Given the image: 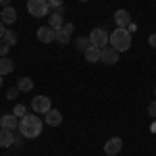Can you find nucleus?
Listing matches in <instances>:
<instances>
[{
    "instance_id": "423d86ee",
    "label": "nucleus",
    "mask_w": 156,
    "mask_h": 156,
    "mask_svg": "<svg viewBox=\"0 0 156 156\" xmlns=\"http://www.w3.org/2000/svg\"><path fill=\"white\" fill-rule=\"evenodd\" d=\"M36 36L40 42H44V44H52V42H56V31L50 27V25H44V27H40L36 31Z\"/></svg>"
},
{
    "instance_id": "1a4fd4ad",
    "label": "nucleus",
    "mask_w": 156,
    "mask_h": 156,
    "mask_svg": "<svg viewBox=\"0 0 156 156\" xmlns=\"http://www.w3.org/2000/svg\"><path fill=\"white\" fill-rule=\"evenodd\" d=\"M0 127H2V129H9V131L19 129V117H17V115H12V112L2 115V117H0Z\"/></svg>"
},
{
    "instance_id": "f3484780",
    "label": "nucleus",
    "mask_w": 156,
    "mask_h": 156,
    "mask_svg": "<svg viewBox=\"0 0 156 156\" xmlns=\"http://www.w3.org/2000/svg\"><path fill=\"white\" fill-rule=\"evenodd\" d=\"M56 42H58L60 46H69V42H71V34H69L65 27L56 29Z\"/></svg>"
},
{
    "instance_id": "7c9ffc66",
    "label": "nucleus",
    "mask_w": 156,
    "mask_h": 156,
    "mask_svg": "<svg viewBox=\"0 0 156 156\" xmlns=\"http://www.w3.org/2000/svg\"><path fill=\"white\" fill-rule=\"evenodd\" d=\"M150 131H152V133H156V121L152 123V125H150Z\"/></svg>"
},
{
    "instance_id": "2f4dec72",
    "label": "nucleus",
    "mask_w": 156,
    "mask_h": 156,
    "mask_svg": "<svg viewBox=\"0 0 156 156\" xmlns=\"http://www.w3.org/2000/svg\"><path fill=\"white\" fill-rule=\"evenodd\" d=\"M0 87H2V75H0Z\"/></svg>"
},
{
    "instance_id": "f257e3e1",
    "label": "nucleus",
    "mask_w": 156,
    "mask_h": 156,
    "mask_svg": "<svg viewBox=\"0 0 156 156\" xmlns=\"http://www.w3.org/2000/svg\"><path fill=\"white\" fill-rule=\"evenodd\" d=\"M42 129H44V123H42V119H40V115L27 112L25 117L19 119V131L23 133V137H27V140L37 137V135L42 133Z\"/></svg>"
},
{
    "instance_id": "7ed1b4c3",
    "label": "nucleus",
    "mask_w": 156,
    "mask_h": 156,
    "mask_svg": "<svg viewBox=\"0 0 156 156\" xmlns=\"http://www.w3.org/2000/svg\"><path fill=\"white\" fill-rule=\"evenodd\" d=\"M90 42H92V46L102 50V48H106V46H110V34H108L106 29H102V27H96L90 34Z\"/></svg>"
},
{
    "instance_id": "412c9836",
    "label": "nucleus",
    "mask_w": 156,
    "mask_h": 156,
    "mask_svg": "<svg viewBox=\"0 0 156 156\" xmlns=\"http://www.w3.org/2000/svg\"><path fill=\"white\" fill-rule=\"evenodd\" d=\"M12 115H17L19 119H21V117H25V115H27V108H25V104H15V108H12Z\"/></svg>"
},
{
    "instance_id": "72a5a7b5",
    "label": "nucleus",
    "mask_w": 156,
    "mask_h": 156,
    "mask_svg": "<svg viewBox=\"0 0 156 156\" xmlns=\"http://www.w3.org/2000/svg\"><path fill=\"white\" fill-rule=\"evenodd\" d=\"M154 96H156V87H154Z\"/></svg>"
},
{
    "instance_id": "ddd939ff",
    "label": "nucleus",
    "mask_w": 156,
    "mask_h": 156,
    "mask_svg": "<svg viewBox=\"0 0 156 156\" xmlns=\"http://www.w3.org/2000/svg\"><path fill=\"white\" fill-rule=\"evenodd\" d=\"M12 144H15V133L0 127V148H12Z\"/></svg>"
},
{
    "instance_id": "f03ea898",
    "label": "nucleus",
    "mask_w": 156,
    "mask_h": 156,
    "mask_svg": "<svg viewBox=\"0 0 156 156\" xmlns=\"http://www.w3.org/2000/svg\"><path fill=\"white\" fill-rule=\"evenodd\" d=\"M110 46L117 50V52H127L131 48V34L125 29V27H117L112 34H110Z\"/></svg>"
},
{
    "instance_id": "5701e85b",
    "label": "nucleus",
    "mask_w": 156,
    "mask_h": 156,
    "mask_svg": "<svg viewBox=\"0 0 156 156\" xmlns=\"http://www.w3.org/2000/svg\"><path fill=\"white\" fill-rule=\"evenodd\" d=\"M50 6V11H58V9H62V2L65 0H46Z\"/></svg>"
},
{
    "instance_id": "6ab92c4d",
    "label": "nucleus",
    "mask_w": 156,
    "mask_h": 156,
    "mask_svg": "<svg viewBox=\"0 0 156 156\" xmlns=\"http://www.w3.org/2000/svg\"><path fill=\"white\" fill-rule=\"evenodd\" d=\"M90 44H92V42H90V36H79L77 40H75V48L81 50V52H85Z\"/></svg>"
},
{
    "instance_id": "a211bd4d",
    "label": "nucleus",
    "mask_w": 156,
    "mask_h": 156,
    "mask_svg": "<svg viewBox=\"0 0 156 156\" xmlns=\"http://www.w3.org/2000/svg\"><path fill=\"white\" fill-rule=\"evenodd\" d=\"M17 87H19V92H31V90H34L31 77H19V79H17Z\"/></svg>"
},
{
    "instance_id": "dca6fc26",
    "label": "nucleus",
    "mask_w": 156,
    "mask_h": 156,
    "mask_svg": "<svg viewBox=\"0 0 156 156\" xmlns=\"http://www.w3.org/2000/svg\"><path fill=\"white\" fill-rule=\"evenodd\" d=\"M15 71V62H12L9 56H4V58H0V75L4 77V75H9V73Z\"/></svg>"
},
{
    "instance_id": "39448f33",
    "label": "nucleus",
    "mask_w": 156,
    "mask_h": 156,
    "mask_svg": "<svg viewBox=\"0 0 156 156\" xmlns=\"http://www.w3.org/2000/svg\"><path fill=\"white\" fill-rule=\"evenodd\" d=\"M31 108H34V112H37V115H46L50 108H52V102H50L48 96H36L31 100Z\"/></svg>"
},
{
    "instance_id": "2eb2a0df",
    "label": "nucleus",
    "mask_w": 156,
    "mask_h": 156,
    "mask_svg": "<svg viewBox=\"0 0 156 156\" xmlns=\"http://www.w3.org/2000/svg\"><path fill=\"white\" fill-rule=\"evenodd\" d=\"M48 25L54 29V31H56V29H60V27L65 25V23H62V12H58V11L52 12V15L48 17Z\"/></svg>"
},
{
    "instance_id": "c85d7f7f",
    "label": "nucleus",
    "mask_w": 156,
    "mask_h": 156,
    "mask_svg": "<svg viewBox=\"0 0 156 156\" xmlns=\"http://www.w3.org/2000/svg\"><path fill=\"white\" fill-rule=\"evenodd\" d=\"M4 6H11V0H0V9H4Z\"/></svg>"
},
{
    "instance_id": "473e14b6",
    "label": "nucleus",
    "mask_w": 156,
    "mask_h": 156,
    "mask_svg": "<svg viewBox=\"0 0 156 156\" xmlns=\"http://www.w3.org/2000/svg\"><path fill=\"white\" fill-rule=\"evenodd\" d=\"M79 2H90V0H79Z\"/></svg>"
},
{
    "instance_id": "f8f14e48",
    "label": "nucleus",
    "mask_w": 156,
    "mask_h": 156,
    "mask_svg": "<svg viewBox=\"0 0 156 156\" xmlns=\"http://www.w3.org/2000/svg\"><path fill=\"white\" fill-rule=\"evenodd\" d=\"M44 117H46V123H48L50 127H58L60 123H62V112L56 110V108H50Z\"/></svg>"
},
{
    "instance_id": "a878e982",
    "label": "nucleus",
    "mask_w": 156,
    "mask_h": 156,
    "mask_svg": "<svg viewBox=\"0 0 156 156\" xmlns=\"http://www.w3.org/2000/svg\"><path fill=\"white\" fill-rule=\"evenodd\" d=\"M148 115H150V117H154V119H156V100H154V102H150V104H148Z\"/></svg>"
},
{
    "instance_id": "cd10ccee",
    "label": "nucleus",
    "mask_w": 156,
    "mask_h": 156,
    "mask_svg": "<svg viewBox=\"0 0 156 156\" xmlns=\"http://www.w3.org/2000/svg\"><path fill=\"white\" fill-rule=\"evenodd\" d=\"M4 34H6V25H4L2 21H0V40L4 37Z\"/></svg>"
},
{
    "instance_id": "4be33fe9",
    "label": "nucleus",
    "mask_w": 156,
    "mask_h": 156,
    "mask_svg": "<svg viewBox=\"0 0 156 156\" xmlns=\"http://www.w3.org/2000/svg\"><path fill=\"white\" fill-rule=\"evenodd\" d=\"M15 144H12V148H21L23 146V133L19 131V129H15Z\"/></svg>"
},
{
    "instance_id": "9b49d317",
    "label": "nucleus",
    "mask_w": 156,
    "mask_h": 156,
    "mask_svg": "<svg viewBox=\"0 0 156 156\" xmlns=\"http://www.w3.org/2000/svg\"><path fill=\"white\" fill-rule=\"evenodd\" d=\"M0 21L4 25H12L17 21V11H15L12 6H4V9L0 11Z\"/></svg>"
},
{
    "instance_id": "20e7f679",
    "label": "nucleus",
    "mask_w": 156,
    "mask_h": 156,
    "mask_svg": "<svg viewBox=\"0 0 156 156\" xmlns=\"http://www.w3.org/2000/svg\"><path fill=\"white\" fill-rule=\"evenodd\" d=\"M27 12L31 15V17H46L50 12V6L46 0H27Z\"/></svg>"
},
{
    "instance_id": "0eeeda50",
    "label": "nucleus",
    "mask_w": 156,
    "mask_h": 156,
    "mask_svg": "<svg viewBox=\"0 0 156 156\" xmlns=\"http://www.w3.org/2000/svg\"><path fill=\"white\" fill-rule=\"evenodd\" d=\"M112 21H115V25L117 27H129V23H131V12L125 11V9H119V11H115V15H112Z\"/></svg>"
},
{
    "instance_id": "6e6552de",
    "label": "nucleus",
    "mask_w": 156,
    "mask_h": 156,
    "mask_svg": "<svg viewBox=\"0 0 156 156\" xmlns=\"http://www.w3.org/2000/svg\"><path fill=\"white\" fill-rule=\"evenodd\" d=\"M121 150H123V140H121V137H110V140H106V144H104V154L117 156Z\"/></svg>"
},
{
    "instance_id": "b1692460",
    "label": "nucleus",
    "mask_w": 156,
    "mask_h": 156,
    "mask_svg": "<svg viewBox=\"0 0 156 156\" xmlns=\"http://www.w3.org/2000/svg\"><path fill=\"white\" fill-rule=\"evenodd\" d=\"M17 96H19V87H17V85L6 90V98H9V100H17Z\"/></svg>"
},
{
    "instance_id": "bb28decb",
    "label": "nucleus",
    "mask_w": 156,
    "mask_h": 156,
    "mask_svg": "<svg viewBox=\"0 0 156 156\" xmlns=\"http://www.w3.org/2000/svg\"><path fill=\"white\" fill-rule=\"evenodd\" d=\"M148 44H150V46H152V48L156 50V34H152V36L148 37Z\"/></svg>"
},
{
    "instance_id": "4468645a",
    "label": "nucleus",
    "mask_w": 156,
    "mask_h": 156,
    "mask_svg": "<svg viewBox=\"0 0 156 156\" xmlns=\"http://www.w3.org/2000/svg\"><path fill=\"white\" fill-rule=\"evenodd\" d=\"M100 54H102V50L100 48H96V46H87V50L83 52V56H85V60L87 62H100Z\"/></svg>"
},
{
    "instance_id": "f704fd0d",
    "label": "nucleus",
    "mask_w": 156,
    "mask_h": 156,
    "mask_svg": "<svg viewBox=\"0 0 156 156\" xmlns=\"http://www.w3.org/2000/svg\"><path fill=\"white\" fill-rule=\"evenodd\" d=\"M104 156H108V154H104Z\"/></svg>"
},
{
    "instance_id": "c756f323",
    "label": "nucleus",
    "mask_w": 156,
    "mask_h": 156,
    "mask_svg": "<svg viewBox=\"0 0 156 156\" xmlns=\"http://www.w3.org/2000/svg\"><path fill=\"white\" fill-rule=\"evenodd\" d=\"M127 31H129V34H133V31H135V23H133V21L129 23V27H127Z\"/></svg>"
},
{
    "instance_id": "393cba45",
    "label": "nucleus",
    "mask_w": 156,
    "mask_h": 156,
    "mask_svg": "<svg viewBox=\"0 0 156 156\" xmlns=\"http://www.w3.org/2000/svg\"><path fill=\"white\" fill-rule=\"evenodd\" d=\"M9 50H11V46H6V44H4V40H0V58L9 56Z\"/></svg>"
},
{
    "instance_id": "aec40b11",
    "label": "nucleus",
    "mask_w": 156,
    "mask_h": 156,
    "mask_svg": "<svg viewBox=\"0 0 156 156\" xmlns=\"http://www.w3.org/2000/svg\"><path fill=\"white\" fill-rule=\"evenodd\" d=\"M2 40H4V44H6V46H15V44H17V34L11 31V29H6V34H4Z\"/></svg>"
},
{
    "instance_id": "9d476101",
    "label": "nucleus",
    "mask_w": 156,
    "mask_h": 156,
    "mask_svg": "<svg viewBox=\"0 0 156 156\" xmlns=\"http://www.w3.org/2000/svg\"><path fill=\"white\" fill-rule=\"evenodd\" d=\"M100 60H102L104 65H115V62H119V52L112 48V46H106V48H102Z\"/></svg>"
}]
</instances>
